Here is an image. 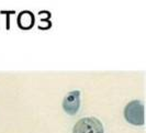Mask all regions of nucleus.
<instances>
[{
  "mask_svg": "<svg viewBox=\"0 0 146 133\" xmlns=\"http://www.w3.org/2000/svg\"><path fill=\"white\" fill-rule=\"evenodd\" d=\"M23 22H25L24 25H23V29H30L31 27H33V24H34L33 13H31L30 11L21 12L19 15V17H18V24H19V27H21Z\"/></svg>",
  "mask_w": 146,
  "mask_h": 133,
  "instance_id": "nucleus-4",
  "label": "nucleus"
},
{
  "mask_svg": "<svg viewBox=\"0 0 146 133\" xmlns=\"http://www.w3.org/2000/svg\"><path fill=\"white\" fill-rule=\"evenodd\" d=\"M80 108V91L73 90L68 92L63 100V109L67 114L75 116Z\"/></svg>",
  "mask_w": 146,
  "mask_h": 133,
  "instance_id": "nucleus-3",
  "label": "nucleus"
},
{
  "mask_svg": "<svg viewBox=\"0 0 146 133\" xmlns=\"http://www.w3.org/2000/svg\"><path fill=\"white\" fill-rule=\"evenodd\" d=\"M73 133H104V130L99 119L95 117H87L76 122Z\"/></svg>",
  "mask_w": 146,
  "mask_h": 133,
  "instance_id": "nucleus-2",
  "label": "nucleus"
},
{
  "mask_svg": "<svg viewBox=\"0 0 146 133\" xmlns=\"http://www.w3.org/2000/svg\"><path fill=\"white\" fill-rule=\"evenodd\" d=\"M125 120L133 126L144 124V104L139 100H133L125 106L124 108Z\"/></svg>",
  "mask_w": 146,
  "mask_h": 133,
  "instance_id": "nucleus-1",
  "label": "nucleus"
}]
</instances>
